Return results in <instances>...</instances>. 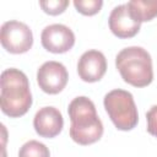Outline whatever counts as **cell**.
<instances>
[{
    "mask_svg": "<svg viewBox=\"0 0 157 157\" xmlns=\"http://www.w3.org/2000/svg\"><path fill=\"white\" fill-rule=\"evenodd\" d=\"M69 80L66 67L59 61H45L37 71V82L39 88L48 94L61 92Z\"/></svg>",
    "mask_w": 157,
    "mask_h": 157,
    "instance_id": "6",
    "label": "cell"
},
{
    "mask_svg": "<svg viewBox=\"0 0 157 157\" xmlns=\"http://www.w3.org/2000/svg\"><path fill=\"white\" fill-rule=\"evenodd\" d=\"M70 117V137L78 145L86 146L97 142L103 135V123L97 115L94 103L80 96L74 98L67 108Z\"/></svg>",
    "mask_w": 157,
    "mask_h": 157,
    "instance_id": "2",
    "label": "cell"
},
{
    "mask_svg": "<svg viewBox=\"0 0 157 157\" xmlns=\"http://www.w3.org/2000/svg\"><path fill=\"white\" fill-rule=\"evenodd\" d=\"M105 112L118 130H132L139 121V113L130 92L125 90H112L104 96L103 101Z\"/></svg>",
    "mask_w": 157,
    "mask_h": 157,
    "instance_id": "4",
    "label": "cell"
},
{
    "mask_svg": "<svg viewBox=\"0 0 157 157\" xmlns=\"http://www.w3.org/2000/svg\"><path fill=\"white\" fill-rule=\"evenodd\" d=\"M146 120L148 134L157 137V104L152 105L150 110L146 113Z\"/></svg>",
    "mask_w": 157,
    "mask_h": 157,
    "instance_id": "15",
    "label": "cell"
},
{
    "mask_svg": "<svg viewBox=\"0 0 157 157\" xmlns=\"http://www.w3.org/2000/svg\"><path fill=\"white\" fill-rule=\"evenodd\" d=\"M129 12L137 22H147L157 16V1L131 0L126 4Z\"/></svg>",
    "mask_w": 157,
    "mask_h": 157,
    "instance_id": "11",
    "label": "cell"
},
{
    "mask_svg": "<svg viewBox=\"0 0 157 157\" xmlns=\"http://www.w3.org/2000/svg\"><path fill=\"white\" fill-rule=\"evenodd\" d=\"M109 29L118 38H131L139 33L141 23L137 22L131 13L126 4L115 6L108 18Z\"/></svg>",
    "mask_w": 157,
    "mask_h": 157,
    "instance_id": "10",
    "label": "cell"
},
{
    "mask_svg": "<svg viewBox=\"0 0 157 157\" xmlns=\"http://www.w3.org/2000/svg\"><path fill=\"white\" fill-rule=\"evenodd\" d=\"M40 42L45 50L54 54H63L74 47L75 34L67 26L54 23L47 26L42 31Z\"/></svg>",
    "mask_w": 157,
    "mask_h": 157,
    "instance_id": "7",
    "label": "cell"
},
{
    "mask_svg": "<svg viewBox=\"0 0 157 157\" xmlns=\"http://www.w3.org/2000/svg\"><path fill=\"white\" fill-rule=\"evenodd\" d=\"M74 6L80 13L85 16H92L101 11L103 6V1L102 0H75Z\"/></svg>",
    "mask_w": 157,
    "mask_h": 157,
    "instance_id": "13",
    "label": "cell"
},
{
    "mask_svg": "<svg viewBox=\"0 0 157 157\" xmlns=\"http://www.w3.org/2000/svg\"><path fill=\"white\" fill-rule=\"evenodd\" d=\"M107 71V60L102 52L91 49L85 52L77 61V74L85 82L99 81Z\"/></svg>",
    "mask_w": 157,
    "mask_h": 157,
    "instance_id": "8",
    "label": "cell"
},
{
    "mask_svg": "<svg viewBox=\"0 0 157 157\" xmlns=\"http://www.w3.org/2000/svg\"><path fill=\"white\" fill-rule=\"evenodd\" d=\"M64 126V119L55 107L40 108L33 118V128L40 137L52 139L60 134Z\"/></svg>",
    "mask_w": 157,
    "mask_h": 157,
    "instance_id": "9",
    "label": "cell"
},
{
    "mask_svg": "<svg viewBox=\"0 0 157 157\" xmlns=\"http://www.w3.org/2000/svg\"><path fill=\"white\" fill-rule=\"evenodd\" d=\"M18 157H50V152L44 144L37 140H29L20 147Z\"/></svg>",
    "mask_w": 157,
    "mask_h": 157,
    "instance_id": "12",
    "label": "cell"
},
{
    "mask_svg": "<svg viewBox=\"0 0 157 157\" xmlns=\"http://www.w3.org/2000/svg\"><path fill=\"white\" fill-rule=\"evenodd\" d=\"M0 107L10 118L25 115L32 105V93L26 74L10 67L1 72L0 77Z\"/></svg>",
    "mask_w": 157,
    "mask_h": 157,
    "instance_id": "1",
    "label": "cell"
},
{
    "mask_svg": "<svg viewBox=\"0 0 157 157\" xmlns=\"http://www.w3.org/2000/svg\"><path fill=\"white\" fill-rule=\"evenodd\" d=\"M115 66L121 78L134 87H146L153 80L152 59L142 47H128L115 56Z\"/></svg>",
    "mask_w": 157,
    "mask_h": 157,
    "instance_id": "3",
    "label": "cell"
},
{
    "mask_svg": "<svg viewBox=\"0 0 157 157\" xmlns=\"http://www.w3.org/2000/svg\"><path fill=\"white\" fill-rule=\"evenodd\" d=\"M0 42L6 52L11 54H22L32 48L33 34L26 23L10 20L1 26Z\"/></svg>",
    "mask_w": 157,
    "mask_h": 157,
    "instance_id": "5",
    "label": "cell"
},
{
    "mask_svg": "<svg viewBox=\"0 0 157 157\" xmlns=\"http://www.w3.org/2000/svg\"><path fill=\"white\" fill-rule=\"evenodd\" d=\"M39 6L42 10L48 15H60L63 13L66 7L69 6L67 0H48V1H39Z\"/></svg>",
    "mask_w": 157,
    "mask_h": 157,
    "instance_id": "14",
    "label": "cell"
}]
</instances>
